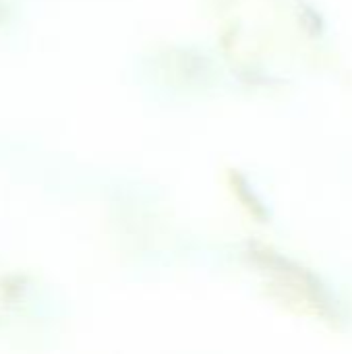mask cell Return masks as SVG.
Returning <instances> with one entry per match:
<instances>
[{
    "label": "cell",
    "instance_id": "1",
    "mask_svg": "<svg viewBox=\"0 0 352 354\" xmlns=\"http://www.w3.org/2000/svg\"><path fill=\"white\" fill-rule=\"evenodd\" d=\"M251 257L259 268L266 270V274L274 280V284L282 292L286 290L293 299H297L303 305L311 307L317 315L332 317L334 305L330 301V295L317 282V278L311 276L307 270H303L295 261H290L284 255H278V253H274L272 249H266V247L253 249Z\"/></svg>",
    "mask_w": 352,
    "mask_h": 354
}]
</instances>
